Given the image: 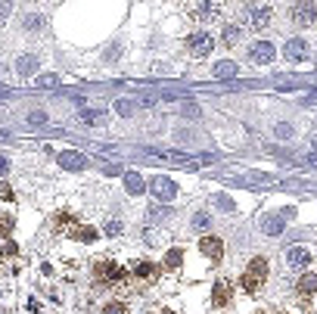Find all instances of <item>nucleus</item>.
Instances as JSON below:
<instances>
[{
	"instance_id": "obj_29",
	"label": "nucleus",
	"mask_w": 317,
	"mask_h": 314,
	"mask_svg": "<svg viewBox=\"0 0 317 314\" xmlns=\"http://www.w3.org/2000/svg\"><path fill=\"white\" fill-rule=\"evenodd\" d=\"M10 7H13V0H0V19L10 16Z\"/></svg>"
},
{
	"instance_id": "obj_30",
	"label": "nucleus",
	"mask_w": 317,
	"mask_h": 314,
	"mask_svg": "<svg viewBox=\"0 0 317 314\" xmlns=\"http://www.w3.org/2000/svg\"><path fill=\"white\" fill-rule=\"evenodd\" d=\"M218 206H221V209H227V212H233V203L227 199V196H218Z\"/></svg>"
},
{
	"instance_id": "obj_4",
	"label": "nucleus",
	"mask_w": 317,
	"mask_h": 314,
	"mask_svg": "<svg viewBox=\"0 0 317 314\" xmlns=\"http://www.w3.org/2000/svg\"><path fill=\"white\" fill-rule=\"evenodd\" d=\"M283 56H286L292 65H299V62H305V59L311 56V47H308L305 37H292V41H286V47H283Z\"/></svg>"
},
{
	"instance_id": "obj_7",
	"label": "nucleus",
	"mask_w": 317,
	"mask_h": 314,
	"mask_svg": "<svg viewBox=\"0 0 317 314\" xmlns=\"http://www.w3.org/2000/svg\"><path fill=\"white\" fill-rule=\"evenodd\" d=\"M270 16H274V10L261 4V7H252V10H249V19H246V22H249V28L261 31V28H267V25H270Z\"/></svg>"
},
{
	"instance_id": "obj_28",
	"label": "nucleus",
	"mask_w": 317,
	"mask_h": 314,
	"mask_svg": "<svg viewBox=\"0 0 317 314\" xmlns=\"http://www.w3.org/2000/svg\"><path fill=\"white\" fill-rule=\"evenodd\" d=\"M106 233H109V237H118V233H122V224H118V221H109Z\"/></svg>"
},
{
	"instance_id": "obj_17",
	"label": "nucleus",
	"mask_w": 317,
	"mask_h": 314,
	"mask_svg": "<svg viewBox=\"0 0 317 314\" xmlns=\"http://www.w3.org/2000/svg\"><path fill=\"white\" fill-rule=\"evenodd\" d=\"M240 37H243V31L236 28V25H227V28H224V44H227V47H236V44H240Z\"/></svg>"
},
{
	"instance_id": "obj_31",
	"label": "nucleus",
	"mask_w": 317,
	"mask_h": 314,
	"mask_svg": "<svg viewBox=\"0 0 317 314\" xmlns=\"http://www.w3.org/2000/svg\"><path fill=\"white\" fill-rule=\"evenodd\" d=\"M0 174H7V159L0 155Z\"/></svg>"
},
{
	"instance_id": "obj_21",
	"label": "nucleus",
	"mask_w": 317,
	"mask_h": 314,
	"mask_svg": "<svg viewBox=\"0 0 317 314\" xmlns=\"http://www.w3.org/2000/svg\"><path fill=\"white\" fill-rule=\"evenodd\" d=\"M215 302H218V305H227V302H230V293H227V286H224V283H218V286H215Z\"/></svg>"
},
{
	"instance_id": "obj_3",
	"label": "nucleus",
	"mask_w": 317,
	"mask_h": 314,
	"mask_svg": "<svg viewBox=\"0 0 317 314\" xmlns=\"http://www.w3.org/2000/svg\"><path fill=\"white\" fill-rule=\"evenodd\" d=\"M292 19H296V25H302V28L314 25V22H317V4H314V0H299V4L292 7Z\"/></svg>"
},
{
	"instance_id": "obj_19",
	"label": "nucleus",
	"mask_w": 317,
	"mask_h": 314,
	"mask_svg": "<svg viewBox=\"0 0 317 314\" xmlns=\"http://www.w3.org/2000/svg\"><path fill=\"white\" fill-rule=\"evenodd\" d=\"M75 240H78V243H94V240H97V230H94V227H78V230H75Z\"/></svg>"
},
{
	"instance_id": "obj_12",
	"label": "nucleus",
	"mask_w": 317,
	"mask_h": 314,
	"mask_svg": "<svg viewBox=\"0 0 317 314\" xmlns=\"http://www.w3.org/2000/svg\"><path fill=\"white\" fill-rule=\"evenodd\" d=\"M59 165H62L65 171H81V168L87 165V159H84L81 152H62V155H59Z\"/></svg>"
},
{
	"instance_id": "obj_24",
	"label": "nucleus",
	"mask_w": 317,
	"mask_h": 314,
	"mask_svg": "<svg viewBox=\"0 0 317 314\" xmlns=\"http://www.w3.org/2000/svg\"><path fill=\"white\" fill-rule=\"evenodd\" d=\"M184 115H187V119H196V115H199V106H196V103H187V106H184Z\"/></svg>"
},
{
	"instance_id": "obj_9",
	"label": "nucleus",
	"mask_w": 317,
	"mask_h": 314,
	"mask_svg": "<svg viewBox=\"0 0 317 314\" xmlns=\"http://www.w3.org/2000/svg\"><path fill=\"white\" fill-rule=\"evenodd\" d=\"M196 16L206 19V22L218 19L221 16V0H196Z\"/></svg>"
},
{
	"instance_id": "obj_8",
	"label": "nucleus",
	"mask_w": 317,
	"mask_h": 314,
	"mask_svg": "<svg viewBox=\"0 0 317 314\" xmlns=\"http://www.w3.org/2000/svg\"><path fill=\"white\" fill-rule=\"evenodd\" d=\"M286 264H289V271H302L311 264V252L305 246H292V249H286Z\"/></svg>"
},
{
	"instance_id": "obj_23",
	"label": "nucleus",
	"mask_w": 317,
	"mask_h": 314,
	"mask_svg": "<svg viewBox=\"0 0 317 314\" xmlns=\"http://www.w3.org/2000/svg\"><path fill=\"white\" fill-rule=\"evenodd\" d=\"M209 224H212V218H209L206 212H199V215H196V218H193V227H199V230H206Z\"/></svg>"
},
{
	"instance_id": "obj_22",
	"label": "nucleus",
	"mask_w": 317,
	"mask_h": 314,
	"mask_svg": "<svg viewBox=\"0 0 317 314\" xmlns=\"http://www.w3.org/2000/svg\"><path fill=\"white\" fill-rule=\"evenodd\" d=\"M274 131H277V137H280V140H289V137L296 134V131H292V125H277Z\"/></svg>"
},
{
	"instance_id": "obj_25",
	"label": "nucleus",
	"mask_w": 317,
	"mask_h": 314,
	"mask_svg": "<svg viewBox=\"0 0 317 314\" xmlns=\"http://www.w3.org/2000/svg\"><path fill=\"white\" fill-rule=\"evenodd\" d=\"M10 230H13V218L0 215V233H10Z\"/></svg>"
},
{
	"instance_id": "obj_10",
	"label": "nucleus",
	"mask_w": 317,
	"mask_h": 314,
	"mask_svg": "<svg viewBox=\"0 0 317 314\" xmlns=\"http://www.w3.org/2000/svg\"><path fill=\"white\" fill-rule=\"evenodd\" d=\"M122 277H125V271L115 261H100L97 264V280H122Z\"/></svg>"
},
{
	"instance_id": "obj_18",
	"label": "nucleus",
	"mask_w": 317,
	"mask_h": 314,
	"mask_svg": "<svg viewBox=\"0 0 317 314\" xmlns=\"http://www.w3.org/2000/svg\"><path fill=\"white\" fill-rule=\"evenodd\" d=\"M134 274H137L140 280H152V277H155V267H152V261H140V264L134 267Z\"/></svg>"
},
{
	"instance_id": "obj_14",
	"label": "nucleus",
	"mask_w": 317,
	"mask_h": 314,
	"mask_svg": "<svg viewBox=\"0 0 317 314\" xmlns=\"http://www.w3.org/2000/svg\"><path fill=\"white\" fill-rule=\"evenodd\" d=\"M212 75H215V78H233V75H236V62H233V59H224V62H218V65L212 69Z\"/></svg>"
},
{
	"instance_id": "obj_1",
	"label": "nucleus",
	"mask_w": 317,
	"mask_h": 314,
	"mask_svg": "<svg viewBox=\"0 0 317 314\" xmlns=\"http://www.w3.org/2000/svg\"><path fill=\"white\" fill-rule=\"evenodd\" d=\"M267 280V258H261V255H255L252 261H249V267H246V274H243V289L246 293H258V286Z\"/></svg>"
},
{
	"instance_id": "obj_15",
	"label": "nucleus",
	"mask_w": 317,
	"mask_h": 314,
	"mask_svg": "<svg viewBox=\"0 0 317 314\" xmlns=\"http://www.w3.org/2000/svg\"><path fill=\"white\" fill-rule=\"evenodd\" d=\"M16 69H19V75H31V72L37 69V56H31V53H25V56H19V62H16Z\"/></svg>"
},
{
	"instance_id": "obj_13",
	"label": "nucleus",
	"mask_w": 317,
	"mask_h": 314,
	"mask_svg": "<svg viewBox=\"0 0 317 314\" xmlns=\"http://www.w3.org/2000/svg\"><path fill=\"white\" fill-rule=\"evenodd\" d=\"M261 230L270 233V237H277V233H283V215H270L261 221Z\"/></svg>"
},
{
	"instance_id": "obj_2",
	"label": "nucleus",
	"mask_w": 317,
	"mask_h": 314,
	"mask_svg": "<svg viewBox=\"0 0 317 314\" xmlns=\"http://www.w3.org/2000/svg\"><path fill=\"white\" fill-rule=\"evenodd\" d=\"M187 50H190L193 56H209V53L215 50V37H212L209 31H196V34L187 37Z\"/></svg>"
},
{
	"instance_id": "obj_16",
	"label": "nucleus",
	"mask_w": 317,
	"mask_h": 314,
	"mask_svg": "<svg viewBox=\"0 0 317 314\" xmlns=\"http://www.w3.org/2000/svg\"><path fill=\"white\" fill-rule=\"evenodd\" d=\"M299 293H305V296L317 293V274H305V277L299 280Z\"/></svg>"
},
{
	"instance_id": "obj_6",
	"label": "nucleus",
	"mask_w": 317,
	"mask_h": 314,
	"mask_svg": "<svg viewBox=\"0 0 317 314\" xmlns=\"http://www.w3.org/2000/svg\"><path fill=\"white\" fill-rule=\"evenodd\" d=\"M149 190H152V196H155V199H165V203H171V199H174V193H177L174 181H168V177H152Z\"/></svg>"
},
{
	"instance_id": "obj_27",
	"label": "nucleus",
	"mask_w": 317,
	"mask_h": 314,
	"mask_svg": "<svg viewBox=\"0 0 317 314\" xmlns=\"http://www.w3.org/2000/svg\"><path fill=\"white\" fill-rule=\"evenodd\" d=\"M37 84H41V87H56V75H44Z\"/></svg>"
},
{
	"instance_id": "obj_26",
	"label": "nucleus",
	"mask_w": 317,
	"mask_h": 314,
	"mask_svg": "<svg viewBox=\"0 0 317 314\" xmlns=\"http://www.w3.org/2000/svg\"><path fill=\"white\" fill-rule=\"evenodd\" d=\"M28 122H31V125H44V122H47V115H44V112H31V115H28Z\"/></svg>"
},
{
	"instance_id": "obj_20",
	"label": "nucleus",
	"mask_w": 317,
	"mask_h": 314,
	"mask_svg": "<svg viewBox=\"0 0 317 314\" xmlns=\"http://www.w3.org/2000/svg\"><path fill=\"white\" fill-rule=\"evenodd\" d=\"M125 187H128V193H143V177L131 171V174L125 177Z\"/></svg>"
},
{
	"instance_id": "obj_5",
	"label": "nucleus",
	"mask_w": 317,
	"mask_h": 314,
	"mask_svg": "<svg viewBox=\"0 0 317 314\" xmlns=\"http://www.w3.org/2000/svg\"><path fill=\"white\" fill-rule=\"evenodd\" d=\"M274 56H277V50H274L270 41H252V47H249V59H252V62H258V65H270Z\"/></svg>"
},
{
	"instance_id": "obj_11",
	"label": "nucleus",
	"mask_w": 317,
	"mask_h": 314,
	"mask_svg": "<svg viewBox=\"0 0 317 314\" xmlns=\"http://www.w3.org/2000/svg\"><path fill=\"white\" fill-rule=\"evenodd\" d=\"M199 252L209 255V258H221V255H224V243H221L218 237H202V240H199Z\"/></svg>"
}]
</instances>
